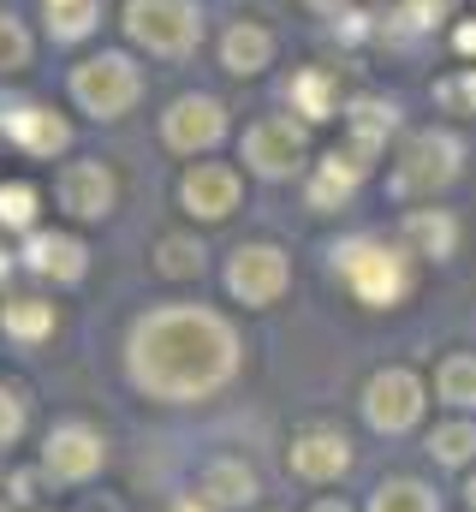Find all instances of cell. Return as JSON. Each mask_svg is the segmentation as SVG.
<instances>
[{"instance_id": "cell-1", "label": "cell", "mask_w": 476, "mask_h": 512, "mask_svg": "<svg viewBox=\"0 0 476 512\" xmlns=\"http://www.w3.org/2000/svg\"><path fill=\"white\" fill-rule=\"evenodd\" d=\"M238 370V340L215 310H155L131 334V376L155 399H203Z\"/></svg>"}, {"instance_id": "cell-2", "label": "cell", "mask_w": 476, "mask_h": 512, "mask_svg": "<svg viewBox=\"0 0 476 512\" xmlns=\"http://www.w3.org/2000/svg\"><path fill=\"white\" fill-rule=\"evenodd\" d=\"M334 256H340L334 274H346V286L363 304H375V310H387V304H399L411 292V251H399V245L352 239L346 251H334Z\"/></svg>"}, {"instance_id": "cell-3", "label": "cell", "mask_w": 476, "mask_h": 512, "mask_svg": "<svg viewBox=\"0 0 476 512\" xmlns=\"http://www.w3.org/2000/svg\"><path fill=\"white\" fill-rule=\"evenodd\" d=\"M459 161H465V143L453 131H423L405 143V161L393 167V191L399 197H435L441 185L459 179Z\"/></svg>"}, {"instance_id": "cell-4", "label": "cell", "mask_w": 476, "mask_h": 512, "mask_svg": "<svg viewBox=\"0 0 476 512\" xmlns=\"http://www.w3.org/2000/svg\"><path fill=\"white\" fill-rule=\"evenodd\" d=\"M125 30L149 48V54H191L203 36V18L191 0H131L125 6Z\"/></svg>"}, {"instance_id": "cell-5", "label": "cell", "mask_w": 476, "mask_h": 512, "mask_svg": "<svg viewBox=\"0 0 476 512\" xmlns=\"http://www.w3.org/2000/svg\"><path fill=\"white\" fill-rule=\"evenodd\" d=\"M72 96H78L90 114L114 120V114H125V108L137 102V66H131L125 54H96V60H84V66L72 72Z\"/></svg>"}, {"instance_id": "cell-6", "label": "cell", "mask_w": 476, "mask_h": 512, "mask_svg": "<svg viewBox=\"0 0 476 512\" xmlns=\"http://www.w3.org/2000/svg\"><path fill=\"white\" fill-rule=\"evenodd\" d=\"M363 417L381 429V435H405L417 417H423V382L411 370H381L363 387Z\"/></svg>"}, {"instance_id": "cell-7", "label": "cell", "mask_w": 476, "mask_h": 512, "mask_svg": "<svg viewBox=\"0 0 476 512\" xmlns=\"http://www.w3.org/2000/svg\"><path fill=\"white\" fill-rule=\"evenodd\" d=\"M244 161L262 173V179H286L304 167V126L292 120H262V126L244 131Z\"/></svg>"}, {"instance_id": "cell-8", "label": "cell", "mask_w": 476, "mask_h": 512, "mask_svg": "<svg viewBox=\"0 0 476 512\" xmlns=\"http://www.w3.org/2000/svg\"><path fill=\"white\" fill-rule=\"evenodd\" d=\"M286 280H292V268H286V256L274 245H244L233 256V268H227V286L244 304H274L286 292Z\"/></svg>"}, {"instance_id": "cell-9", "label": "cell", "mask_w": 476, "mask_h": 512, "mask_svg": "<svg viewBox=\"0 0 476 512\" xmlns=\"http://www.w3.org/2000/svg\"><path fill=\"white\" fill-rule=\"evenodd\" d=\"M161 131H167L173 149H209V143L227 137V108H221L215 96H179V102L167 108Z\"/></svg>"}, {"instance_id": "cell-10", "label": "cell", "mask_w": 476, "mask_h": 512, "mask_svg": "<svg viewBox=\"0 0 476 512\" xmlns=\"http://www.w3.org/2000/svg\"><path fill=\"white\" fill-rule=\"evenodd\" d=\"M286 465L304 477V483H334L346 465H352V441L340 429H304L286 453Z\"/></svg>"}, {"instance_id": "cell-11", "label": "cell", "mask_w": 476, "mask_h": 512, "mask_svg": "<svg viewBox=\"0 0 476 512\" xmlns=\"http://www.w3.org/2000/svg\"><path fill=\"white\" fill-rule=\"evenodd\" d=\"M179 197H185L191 215L221 221V215H233V203H238V173L233 167H191L185 185H179Z\"/></svg>"}, {"instance_id": "cell-12", "label": "cell", "mask_w": 476, "mask_h": 512, "mask_svg": "<svg viewBox=\"0 0 476 512\" xmlns=\"http://www.w3.org/2000/svg\"><path fill=\"white\" fill-rule=\"evenodd\" d=\"M60 203H66L72 215H84V221L108 215V209H114V173L96 167V161L66 167V173H60Z\"/></svg>"}, {"instance_id": "cell-13", "label": "cell", "mask_w": 476, "mask_h": 512, "mask_svg": "<svg viewBox=\"0 0 476 512\" xmlns=\"http://www.w3.org/2000/svg\"><path fill=\"white\" fill-rule=\"evenodd\" d=\"M42 465L54 471V477H90L96 465H102V435H90L84 423H66V429H54L48 435V453H42Z\"/></svg>"}, {"instance_id": "cell-14", "label": "cell", "mask_w": 476, "mask_h": 512, "mask_svg": "<svg viewBox=\"0 0 476 512\" xmlns=\"http://www.w3.org/2000/svg\"><path fill=\"white\" fill-rule=\"evenodd\" d=\"M405 245H417L423 256H453L459 251V221L447 209H411L405 215Z\"/></svg>"}, {"instance_id": "cell-15", "label": "cell", "mask_w": 476, "mask_h": 512, "mask_svg": "<svg viewBox=\"0 0 476 512\" xmlns=\"http://www.w3.org/2000/svg\"><path fill=\"white\" fill-rule=\"evenodd\" d=\"M203 495H209V507H250L256 501V471L244 459H221V465L203 471Z\"/></svg>"}, {"instance_id": "cell-16", "label": "cell", "mask_w": 476, "mask_h": 512, "mask_svg": "<svg viewBox=\"0 0 476 512\" xmlns=\"http://www.w3.org/2000/svg\"><path fill=\"white\" fill-rule=\"evenodd\" d=\"M268 54H274V42H268V30H256V24H233V30H227V42H221V66L238 72V78L262 72V66H268Z\"/></svg>"}, {"instance_id": "cell-17", "label": "cell", "mask_w": 476, "mask_h": 512, "mask_svg": "<svg viewBox=\"0 0 476 512\" xmlns=\"http://www.w3.org/2000/svg\"><path fill=\"white\" fill-rule=\"evenodd\" d=\"M6 131L30 149V155H54V149H66V120H54V114H42V108H18L12 120H6Z\"/></svg>"}, {"instance_id": "cell-18", "label": "cell", "mask_w": 476, "mask_h": 512, "mask_svg": "<svg viewBox=\"0 0 476 512\" xmlns=\"http://www.w3.org/2000/svg\"><path fill=\"white\" fill-rule=\"evenodd\" d=\"M24 256H30V268H42V274H60V280H78V274H84V245H78V239L36 233Z\"/></svg>"}, {"instance_id": "cell-19", "label": "cell", "mask_w": 476, "mask_h": 512, "mask_svg": "<svg viewBox=\"0 0 476 512\" xmlns=\"http://www.w3.org/2000/svg\"><path fill=\"white\" fill-rule=\"evenodd\" d=\"M369 512H441V501H435V489H423V483H411V477H393V483L375 489Z\"/></svg>"}, {"instance_id": "cell-20", "label": "cell", "mask_w": 476, "mask_h": 512, "mask_svg": "<svg viewBox=\"0 0 476 512\" xmlns=\"http://www.w3.org/2000/svg\"><path fill=\"white\" fill-rule=\"evenodd\" d=\"M0 322H6V334H18V340H42V334L54 328V304H42V298H12V304H0Z\"/></svg>"}, {"instance_id": "cell-21", "label": "cell", "mask_w": 476, "mask_h": 512, "mask_svg": "<svg viewBox=\"0 0 476 512\" xmlns=\"http://www.w3.org/2000/svg\"><path fill=\"white\" fill-rule=\"evenodd\" d=\"M346 120H352V137H363V143H375V149H381V137L399 126V108H393V102H381V96H357Z\"/></svg>"}, {"instance_id": "cell-22", "label": "cell", "mask_w": 476, "mask_h": 512, "mask_svg": "<svg viewBox=\"0 0 476 512\" xmlns=\"http://www.w3.org/2000/svg\"><path fill=\"white\" fill-rule=\"evenodd\" d=\"M292 102H298L304 120L340 114V108H334V78H328V72H298V78H292Z\"/></svg>"}, {"instance_id": "cell-23", "label": "cell", "mask_w": 476, "mask_h": 512, "mask_svg": "<svg viewBox=\"0 0 476 512\" xmlns=\"http://www.w3.org/2000/svg\"><path fill=\"white\" fill-rule=\"evenodd\" d=\"M435 387H441V399L447 405H476V358H447L441 364V376H435Z\"/></svg>"}, {"instance_id": "cell-24", "label": "cell", "mask_w": 476, "mask_h": 512, "mask_svg": "<svg viewBox=\"0 0 476 512\" xmlns=\"http://www.w3.org/2000/svg\"><path fill=\"white\" fill-rule=\"evenodd\" d=\"M429 453H435L441 465H465L476 453V429L471 423H441V429L429 435Z\"/></svg>"}, {"instance_id": "cell-25", "label": "cell", "mask_w": 476, "mask_h": 512, "mask_svg": "<svg viewBox=\"0 0 476 512\" xmlns=\"http://www.w3.org/2000/svg\"><path fill=\"white\" fill-rule=\"evenodd\" d=\"M48 6V30L54 36H84L96 24V0H42Z\"/></svg>"}, {"instance_id": "cell-26", "label": "cell", "mask_w": 476, "mask_h": 512, "mask_svg": "<svg viewBox=\"0 0 476 512\" xmlns=\"http://www.w3.org/2000/svg\"><path fill=\"white\" fill-rule=\"evenodd\" d=\"M161 274H173V280H191V274H203V245H191V239H161Z\"/></svg>"}, {"instance_id": "cell-27", "label": "cell", "mask_w": 476, "mask_h": 512, "mask_svg": "<svg viewBox=\"0 0 476 512\" xmlns=\"http://www.w3.org/2000/svg\"><path fill=\"white\" fill-rule=\"evenodd\" d=\"M36 215V191L30 185H0V227H30Z\"/></svg>"}, {"instance_id": "cell-28", "label": "cell", "mask_w": 476, "mask_h": 512, "mask_svg": "<svg viewBox=\"0 0 476 512\" xmlns=\"http://www.w3.org/2000/svg\"><path fill=\"white\" fill-rule=\"evenodd\" d=\"M24 60H30V36L18 30V18H0V72H12Z\"/></svg>"}, {"instance_id": "cell-29", "label": "cell", "mask_w": 476, "mask_h": 512, "mask_svg": "<svg viewBox=\"0 0 476 512\" xmlns=\"http://www.w3.org/2000/svg\"><path fill=\"white\" fill-rule=\"evenodd\" d=\"M18 429H24V399L0 387V447H6V441H18Z\"/></svg>"}, {"instance_id": "cell-30", "label": "cell", "mask_w": 476, "mask_h": 512, "mask_svg": "<svg viewBox=\"0 0 476 512\" xmlns=\"http://www.w3.org/2000/svg\"><path fill=\"white\" fill-rule=\"evenodd\" d=\"M435 96H441V102H465V108H476V66L459 78V84H441Z\"/></svg>"}, {"instance_id": "cell-31", "label": "cell", "mask_w": 476, "mask_h": 512, "mask_svg": "<svg viewBox=\"0 0 476 512\" xmlns=\"http://www.w3.org/2000/svg\"><path fill=\"white\" fill-rule=\"evenodd\" d=\"M310 6H316V12H328V18H340V12H346V0H310Z\"/></svg>"}, {"instance_id": "cell-32", "label": "cell", "mask_w": 476, "mask_h": 512, "mask_svg": "<svg viewBox=\"0 0 476 512\" xmlns=\"http://www.w3.org/2000/svg\"><path fill=\"white\" fill-rule=\"evenodd\" d=\"M459 48H465V54H476V24H465V30H459Z\"/></svg>"}, {"instance_id": "cell-33", "label": "cell", "mask_w": 476, "mask_h": 512, "mask_svg": "<svg viewBox=\"0 0 476 512\" xmlns=\"http://www.w3.org/2000/svg\"><path fill=\"white\" fill-rule=\"evenodd\" d=\"M316 512H352L346 501H316Z\"/></svg>"}, {"instance_id": "cell-34", "label": "cell", "mask_w": 476, "mask_h": 512, "mask_svg": "<svg viewBox=\"0 0 476 512\" xmlns=\"http://www.w3.org/2000/svg\"><path fill=\"white\" fill-rule=\"evenodd\" d=\"M173 512H215V507H203V501H179Z\"/></svg>"}, {"instance_id": "cell-35", "label": "cell", "mask_w": 476, "mask_h": 512, "mask_svg": "<svg viewBox=\"0 0 476 512\" xmlns=\"http://www.w3.org/2000/svg\"><path fill=\"white\" fill-rule=\"evenodd\" d=\"M465 501H471V512H476V477H471V489H465Z\"/></svg>"}, {"instance_id": "cell-36", "label": "cell", "mask_w": 476, "mask_h": 512, "mask_svg": "<svg viewBox=\"0 0 476 512\" xmlns=\"http://www.w3.org/2000/svg\"><path fill=\"white\" fill-rule=\"evenodd\" d=\"M84 512H114V507H84Z\"/></svg>"}]
</instances>
